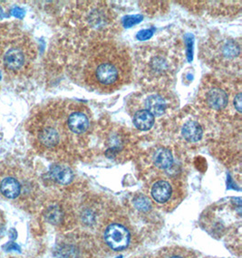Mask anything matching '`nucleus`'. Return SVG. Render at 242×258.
Masks as SVG:
<instances>
[{
	"label": "nucleus",
	"instance_id": "f257e3e1",
	"mask_svg": "<svg viewBox=\"0 0 242 258\" xmlns=\"http://www.w3.org/2000/svg\"><path fill=\"white\" fill-rule=\"evenodd\" d=\"M132 62L125 48L105 42L90 50L84 68V78L92 89L104 94L121 89L130 82Z\"/></svg>",
	"mask_w": 242,
	"mask_h": 258
},
{
	"label": "nucleus",
	"instance_id": "f03ea898",
	"mask_svg": "<svg viewBox=\"0 0 242 258\" xmlns=\"http://www.w3.org/2000/svg\"><path fill=\"white\" fill-rule=\"evenodd\" d=\"M68 110L69 105L59 101L43 107L35 115L30 132L39 150L62 153L76 146V137H79L68 127Z\"/></svg>",
	"mask_w": 242,
	"mask_h": 258
},
{
	"label": "nucleus",
	"instance_id": "7ed1b4c3",
	"mask_svg": "<svg viewBox=\"0 0 242 258\" xmlns=\"http://www.w3.org/2000/svg\"><path fill=\"white\" fill-rule=\"evenodd\" d=\"M32 58V49L25 41H12L3 48L0 61L5 70L19 73L29 66Z\"/></svg>",
	"mask_w": 242,
	"mask_h": 258
},
{
	"label": "nucleus",
	"instance_id": "20e7f679",
	"mask_svg": "<svg viewBox=\"0 0 242 258\" xmlns=\"http://www.w3.org/2000/svg\"><path fill=\"white\" fill-rule=\"evenodd\" d=\"M149 194L156 204L169 206L176 201L178 187L172 180L165 177H159L153 179L148 186Z\"/></svg>",
	"mask_w": 242,
	"mask_h": 258
},
{
	"label": "nucleus",
	"instance_id": "39448f33",
	"mask_svg": "<svg viewBox=\"0 0 242 258\" xmlns=\"http://www.w3.org/2000/svg\"><path fill=\"white\" fill-rule=\"evenodd\" d=\"M104 243L113 251H123L130 245V230L125 224L112 222L108 224L103 230Z\"/></svg>",
	"mask_w": 242,
	"mask_h": 258
},
{
	"label": "nucleus",
	"instance_id": "423d86ee",
	"mask_svg": "<svg viewBox=\"0 0 242 258\" xmlns=\"http://www.w3.org/2000/svg\"><path fill=\"white\" fill-rule=\"evenodd\" d=\"M68 124L70 131L77 136L86 134L90 129V118L88 110L83 104L69 105Z\"/></svg>",
	"mask_w": 242,
	"mask_h": 258
},
{
	"label": "nucleus",
	"instance_id": "0eeeda50",
	"mask_svg": "<svg viewBox=\"0 0 242 258\" xmlns=\"http://www.w3.org/2000/svg\"><path fill=\"white\" fill-rule=\"evenodd\" d=\"M228 94L220 87H212L206 93V103L211 109L220 111L228 104Z\"/></svg>",
	"mask_w": 242,
	"mask_h": 258
},
{
	"label": "nucleus",
	"instance_id": "6e6552de",
	"mask_svg": "<svg viewBox=\"0 0 242 258\" xmlns=\"http://www.w3.org/2000/svg\"><path fill=\"white\" fill-rule=\"evenodd\" d=\"M22 190V186L18 178L13 176H8L0 181V193L7 199H17Z\"/></svg>",
	"mask_w": 242,
	"mask_h": 258
},
{
	"label": "nucleus",
	"instance_id": "1a4fd4ad",
	"mask_svg": "<svg viewBox=\"0 0 242 258\" xmlns=\"http://www.w3.org/2000/svg\"><path fill=\"white\" fill-rule=\"evenodd\" d=\"M50 175L54 181L61 185H68L74 178V174L68 166L62 164H55L51 167Z\"/></svg>",
	"mask_w": 242,
	"mask_h": 258
},
{
	"label": "nucleus",
	"instance_id": "9d476101",
	"mask_svg": "<svg viewBox=\"0 0 242 258\" xmlns=\"http://www.w3.org/2000/svg\"><path fill=\"white\" fill-rule=\"evenodd\" d=\"M146 110L150 111L154 117L161 116L165 112L167 103L160 94H152L145 101Z\"/></svg>",
	"mask_w": 242,
	"mask_h": 258
},
{
	"label": "nucleus",
	"instance_id": "9b49d317",
	"mask_svg": "<svg viewBox=\"0 0 242 258\" xmlns=\"http://www.w3.org/2000/svg\"><path fill=\"white\" fill-rule=\"evenodd\" d=\"M183 136L189 143H197L202 137V128L195 120H189L183 127Z\"/></svg>",
	"mask_w": 242,
	"mask_h": 258
},
{
	"label": "nucleus",
	"instance_id": "f8f14e48",
	"mask_svg": "<svg viewBox=\"0 0 242 258\" xmlns=\"http://www.w3.org/2000/svg\"><path fill=\"white\" fill-rule=\"evenodd\" d=\"M154 120H155V117L145 109V110H140L135 113L133 121L137 129L141 131H148L153 127Z\"/></svg>",
	"mask_w": 242,
	"mask_h": 258
},
{
	"label": "nucleus",
	"instance_id": "ddd939ff",
	"mask_svg": "<svg viewBox=\"0 0 242 258\" xmlns=\"http://www.w3.org/2000/svg\"><path fill=\"white\" fill-rule=\"evenodd\" d=\"M94 202H86L81 209L80 218L82 222L87 226H93L98 220V209L94 207Z\"/></svg>",
	"mask_w": 242,
	"mask_h": 258
},
{
	"label": "nucleus",
	"instance_id": "4468645a",
	"mask_svg": "<svg viewBox=\"0 0 242 258\" xmlns=\"http://www.w3.org/2000/svg\"><path fill=\"white\" fill-rule=\"evenodd\" d=\"M153 163L161 169H167L173 163L171 152L167 149H159L153 156Z\"/></svg>",
	"mask_w": 242,
	"mask_h": 258
},
{
	"label": "nucleus",
	"instance_id": "2eb2a0df",
	"mask_svg": "<svg viewBox=\"0 0 242 258\" xmlns=\"http://www.w3.org/2000/svg\"><path fill=\"white\" fill-rule=\"evenodd\" d=\"M157 258H195V256L192 251L180 247H170L161 251Z\"/></svg>",
	"mask_w": 242,
	"mask_h": 258
},
{
	"label": "nucleus",
	"instance_id": "dca6fc26",
	"mask_svg": "<svg viewBox=\"0 0 242 258\" xmlns=\"http://www.w3.org/2000/svg\"><path fill=\"white\" fill-rule=\"evenodd\" d=\"M135 205L142 210H148L149 208H151V203L149 201V199L144 196L140 197L139 199H137L135 201Z\"/></svg>",
	"mask_w": 242,
	"mask_h": 258
},
{
	"label": "nucleus",
	"instance_id": "f3484780",
	"mask_svg": "<svg viewBox=\"0 0 242 258\" xmlns=\"http://www.w3.org/2000/svg\"><path fill=\"white\" fill-rule=\"evenodd\" d=\"M142 17L141 16H131V17H126L124 20L125 22V26L126 27H130L133 25L138 24V23L142 21Z\"/></svg>",
	"mask_w": 242,
	"mask_h": 258
},
{
	"label": "nucleus",
	"instance_id": "a211bd4d",
	"mask_svg": "<svg viewBox=\"0 0 242 258\" xmlns=\"http://www.w3.org/2000/svg\"><path fill=\"white\" fill-rule=\"evenodd\" d=\"M153 29H145V30H142L137 34V38L138 40L144 41L147 40L149 38H151V36H153Z\"/></svg>",
	"mask_w": 242,
	"mask_h": 258
},
{
	"label": "nucleus",
	"instance_id": "6ab92c4d",
	"mask_svg": "<svg viewBox=\"0 0 242 258\" xmlns=\"http://www.w3.org/2000/svg\"><path fill=\"white\" fill-rule=\"evenodd\" d=\"M234 104L238 112H241V94H238L237 96H235L234 100Z\"/></svg>",
	"mask_w": 242,
	"mask_h": 258
},
{
	"label": "nucleus",
	"instance_id": "aec40b11",
	"mask_svg": "<svg viewBox=\"0 0 242 258\" xmlns=\"http://www.w3.org/2000/svg\"><path fill=\"white\" fill-rule=\"evenodd\" d=\"M5 233V220L3 215L0 214V238L3 236Z\"/></svg>",
	"mask_w": 242,
	"mask_h": 258
},
{
	"label": "nucleus",
	"instance_id": "412c9836",
	"mask_svg": "<svg viewBox=\"0 0 242 258\" xmlns=\"http://www.w3.org/2000/svg\"><path fill=\"white\" fill-rule=\"evenodd\" d=\"M4 248H6L7 251H10V250H18V251H20V247H19L17 244H15V243H9L8 245L5 246Z\"/></svg>",
	"mask_w": 242,
	"mask_h": 258
}]
</instances>
